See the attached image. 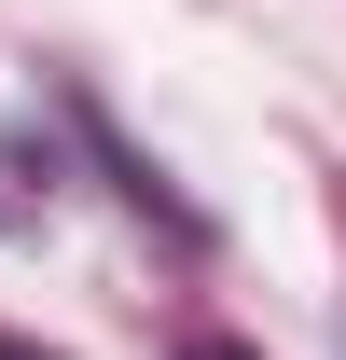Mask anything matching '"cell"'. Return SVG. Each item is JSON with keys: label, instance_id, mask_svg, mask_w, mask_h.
<instances>
[{"label": "cell", "instance_id": "obj_1", "mask_svg": "<svg viewBox=\"0 0 346 360\" xmlns=\"http://www.w3.org/2000/svg\"><path fill=\"white\" fill-rule=\"evenodd\" d=\"M180 360H263V347H236V333H194V347H180Z\"/></svg>", "mask_w": 346, "mask_h": 360}, {"label": "cell", "instance_id": "obj_2", "mask_svg": "<svg viewBox=\"0 0 346 360\" xmlns=\"http://www.w3.org/2000/svg\"><path fill=\"white\" fill-rule=\"evenodd\" d=\"M0 360H42V347H14V333H0Z\"/></svg>", "mask_w": 346, "mask_h": 360}]
</instances>
